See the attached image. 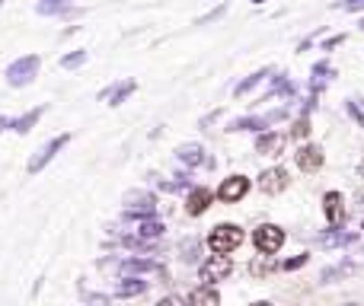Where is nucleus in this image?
Masks as SVG:
<instances>
[{"label": "nucleus", "instance_id": "f257e3e1", "mask_svg": "<svg viewBox=\"0 0 364 306\" xmlns=\"http://www.w3.org/2000/svg\"><path fill=\"white\" fill-rule=\"evenodd\" d=\"M243 230L237 224H217L215 230L208 233V246H211V252L215 256H230L233 249H240L243 246Z\"/></svg>", "mask_w": 364, "mask_h": 306}, {"label": "nucleus", "instance_id": "f03ea898", "mask_svg": "<svg viewBox=\"0 0 364 306\" xmlns=\"http://www.w3.org/2000/svg\"><path fill=\"white\" fill-rule=\"evenodd\" d=\"M39 64H42L39 55H23V58H17L7 67V74L3 77H7L10 86H17L19 90V86H29V83L39 77Z\"/></svg>", "mask_w": 364, "mask_h": 306}, {"label": "nucleus", "instance_id": "7ed1b4c3", "mask_svg": "<svg viewBox=\"0 0 364 306\" xmlns=\"http://www.w3.org/2000/svg\"><path fill=\"white\" fill-rule=\"evenodd\" d=\"M154 211H157V198H154V191L134 189V191L125 195V217L147 220V217H154Z\"/></svg>", "mask_w": 364, "mask_h": 306}, {"label": "nucleus", "instance_id": "20e7f679", "mask_svg": "<svg viewBox=\"0 0 364 306\" xmlns=\"http://www.w3.org/2000/svg\"><path fill=\"white\" fill-rule=\"evenodd\" d=\"M253 242H256V249L262 256H275V252L284 246V230L278 224H262L253 233Z\"/></svg>", "mask_w": 364, "mask_h": 306}, {"label": "nucleus", "instance_id": "39448f33", "mask_svg": "<svg viewBox=\"0 0 364 306\" xmlns=\"http://www.w3.org/2000/svg\"><path fill=\"white\" fill-rule=\"evenodd\" d=\"M67 144H71V134H58L55 141H48L45 147H39V150H35V157L29 160V166H26V173H29V175L42 173V169H45V166L55 160V153H58L61 147H67Z\"/></svg>", "mask_w": 364, "mask_h": 306}, {"label": "nucleus", "instance_id": "423d86ee", "mask_svg": "<svg viewBox=\"0 0 364 306\" xmlns=\"http://www.w3.org/2000/svg\"><path fill=\"white\" fill-rule=\"evenodd\" d=\"M282 118H288V108H275V112H269V115H246V118H237V122H230V128H227V131H265L269 124L282 122Z\"/></svg>", "mask_w": 364, "mask_h": 306}, {"label": "nucleus", "instance_id": "0eeeda50", "mask_svg": "<svg viewBox=\"0 0 364 306\" xmlns=\"http://www.w3.org/2000/svg\"><path fill=\"white\" fill-rule=\"evenodd\" d=\"M230 271H233L230 256H211L208 262H201V281L211 284V287H215L217 281H227Z\"/></svg>", "mask_w": 364, "mask_h": 306}, {"label": "nucleus", "instance_id": "6e6552de", "mask_svg": "<svg viewBox=\"0 0 364 306\" xmlns=\"http://www.w3.org/2000/svg\"><path fill=\"white\" fill-rule=\"evenodd\" d=\"M246 191H249V179H246V175H230V179H224V182H221L217 198L227 201V204H233V201L246 198Z\"/></svg>", "mask_w": 364, "mask_h": 306}, {"label": "nucleus", "instance_id": "1a4fd4ad", "mask_svg": "<svg viewBox=\"0 0 364 306\" xmlns=\"http://www.w3.org/2000/svg\"><path fill=\"white\" fill-rule=\"evenodd\" d=\"M288 169H282V166H272V169H265L262 175H259V189L265 191V195H278V191L288 189Z\"/></svg>", "mask_w": 364, "mask_h": 306}, {"label": "nucleus", "instance_id": "9d476101", "mask_svg": "<svg viewBox=\"0 0 364 306\" xmlns=\"http://www.w3.org/2000/svg\"><path fill=\"white\" fill-rule=\"evenodd\" d=\"M122 271L128 274V278H134V274H157V278H166V268L157 265L154 258H125Z\"/></svg>", "mask_w": 364, "mask_h": 306}, {"label": "nucleus", "instance_id": "9b49d317", "mask_svg": "<svg viewBox=\"0 0 364 306\" xmlns=\"http://www.w3.org/2000/svg\"><path fill=\"white\" fill-rule=\"evenodd\" d=\"M176 160H179L182 166H189V169H195V166H215V160L205 157V147L201 144H182L179 150H176Z\"/></svg>", "mask_w": 364, "mask_h": 306}, {"label": "nucleus", "instance_id": "f8f14e48", "mask_svg": "<svg viewBox=\"0 0 364 306\" xmlns=\"http://www.w3.org/2000/svg\"><path fill=\"white\" fill-rule=\"evenodd\" d=\"M284 144H288V137H284V134H278V131H265V134H259L256 153H262V157H282Z\"/></svg>", "mask_w": 364, "mask_h": 306}, {"label": "nucleus", "instance_id": "ddd939ff", "mask_svg": "<svg viewBox=\"0 0 364 306\" xmlns=\"http://www.w3.org/2000/svg\"><path fill=\"white\" fill-rule=\"evenodd\" d=\"M294 160H298V166L304 173H316V169L323 166V150L316 147V144H304V147L294 153Z\"/></svg>", "mask_w": 364, "mask_h": 306}, {"label": "nucleus", "instance_id": "4468645a", "mask_svg": "<svg viewBox=\"0 0 364 306\" xmlns=\"http://www.w3.org/2000/svg\"><path fill=\"white\" fill-rule=\"evenodd\" d=\"M323 214L332 227H339L345 220V201H342L339 191H326L323 195Z\"/></svg>", "mask_w": 364, "mask_h": 306}, {"label": "nucleus", "instance_id": "2eb2a0df", "mask_svg": "<svg viewBox=\"0 0 364 306\" xmlns=\"http://www.w3.org/2000/svg\"><path fill=\"white\" fill-rule=\"evenodd\" d=\"M211 198H215L211 189H192L189 198H185V211H189L192 217H201L208 207H211Z\"/></svg>", "mask_w": 364, "mask_h": 306}, {"label": "nucleus", "instance_id": "dca6fc26", "mask_svg": "<svg viewBox=\"0 0 364 306\" xmlns=\"http://www.w3.org/2000/svg\"><path fill=\"white\" fill-rule=\"evenodd\" d=\"M134 90H138V83H134V80H122V83H116V86L102 90V93H100V99H106L109 106H122V102L128 99V96H131Z\"/></svg>", "mask_w": 364, "mask_h": 306}, {"label": "nucleus", "instance_id": "f3484780", "mask_svg": "<svg viewBox=\"0 0 364 306\" xmlns=\"http://www.w3.org/2000/svg\"><path fill=\"white\" fill-rule=\"evenodd\" d=\"M358 271H361V268H358L355 262H339V265H332V268H323V274H320V284L345 281V278H355Z\"/></svg>", "mask_w": 364, "mask_h": 306}, {"label": "nucleus", "instance_id": "a211bd4d", "mask_svg": "<svg viewBox=\"0 0 364 306\" xmlns=\"http://www.w3.org/2000/svg\"><path fill=\"white\" fill-rule=\"evenodd\" d=\"M355 240H358L355 233H342V230H336V227H332L329 233H320V236H316V246L336 249V246H352Z\"/></svg>", "mask_w": 364, "mask_h": 306}, {"label": "nucleus", "instance_id": "6ab92c4d", "mask_svg": "<svg viewBox=\"0 0 364 306\" xmlns=\"http://www.w3.org/2000/svg\"><path fill=\"white\" fill-rule=\"evenodd\" d=\"M71 10H74V0H39L35 3L39 17H61V13H71Z\"/></svg>", "mask_w": 364, "mask_h": 306}, {"label": "nucleus", "instance_id": "aec40b11", "mask_svg": "<svg viewBox=\"0 0 364 306\" xmlns=\"http://www.w3.org/2000/svg\"><path fill=\"white\" fill-rule=\"evenodd\" d=\"M189 306H221V297H217V290L211 284H201L189 294Z\"/></svg>", "mask_w": 364, "mask_h": 306}, {"label": "nucleus", "instance_id": "412c9836", "mask_svg": "<svg viewBox=\"0 0 364 306\" xmlns=\"http://www.w3.org/2000/svg\"><path fill=\"white\" fill-rule=\"evenodd\" d=\"M144 290H147V281H141V278H125V281H118L116 297L131 300V297H141Z\"/></svg>", "mask_w": 364, "mask_h": 306}, {"label": "nucleus", "instance_id": "4be33fe9", "mask_svg": "<svg viewBox=\"0 0 364 306\" xmlns=\"http://www.w3.org/2000/svg\"><path fill=\"white\" fill-rule=\"evenodd\" d=\"M310 77H313V80H310V90L320 93V90L326 86V83H329L332 77H336V67L326 64V61H320V64H313V74H310Z\"/></svg>", "mask_w": 364, "mask_h": 306}, {"label": "nucleus", "instance_id": "5701e85b", "mask_svg": "<svg viewBox=\"0 0 364 306\" xmlns=\"http://www.w3.org/2000/svg\"><path fill=\"white\" fill-rule=\"evenodd\" d=\"M42 115H45V106H39V108H33V112H26V115L13 118V124H10V131H17V134H29V131H33V124L39 122Z\"/></svg>", "mask_w": 364, "mask_h": 306}, {"label": "nucleus", "instance_id": "b1692460", "mask_svg": "<svg viewBox=\"0 0 364 306\" xmlns=\"http://www.w3.org/2000/svg\"><path fill=\"white\" fill-rule=\"evenodd\" d=\"M272 96H294V83H291L284 74L272 77V86H269V93L262 96V102H269Z\"/></svg>", "mask_w": 364, "mask_h": 306}, {"label": "nucleus", "instance_id": "393cba45", "mask_svg": "<svg viewBox=\"0 0 364 306\" xmlns=\"http://www.w3.org/2000/svg\"><path fill=\"white\" fill-rule=\"evenodd\" d=\"M265 77H272V67H262V70H256V74H249L243 83H237V90H233V96H246L253 86H259V83L265 80Z\"/></svg>", "mask_w": 364, "mask_h": 306}, {"label": "nucleus", "instance_id": "a878e982", "mask_svg": "<svg viewBox=\"0 0 364 306\" xmlns=\"http://www.w3.org/2000/svg\"><path fill=\"white\" fill-rule=\"evenodd\" d=\"M138 236H141V240H160V236H163V224H160V220H154V217H147V220H138Z\"/></svg>", "mask_w": 364, "mask_h": 306}, {"label": "nucleus", "instance_id": "bb28decb", "mask_svg": "<svg viewBox=\"0 0 364 306\" xmlns=\"http://www.w3.org/2000/svg\"><path fill=\"white\" fill-rule=\"evenodd\" d=\"M87 58H90V55H87V51H71V55H64V58H61V67H64V70H77V67H83L87 64Z\"/></svg>", "mask_w": 364, "mask_h": 306}, {"label": "nucleus", "instance_id": "cd10ccee", "mask_svg": "<svg viewBox=\"0 0 364 306\" xmlns=\"http://www.w3.org/2000/svg\"><path fill=\"white\" fill-rule=\"evenodd\" d=\"M307 134H310V118L300 115L298 122H294V128H291V137H298V141H304Z\"/></svg>", "mask_w": 364, "mask_h": 306}, {"label": "nucleus", "instance_id": "c85d7f7f", "mask_svg": "<svg viewBox=\"0 0 364 306\" xmlns=\"http://www.w3.org/2000/svg\"><path fill=\"white\" fill-rule=\"evenodd\" d=\"M332 7H336V10H348V13H361V10H364V0H336Z\"/></svg>", "mask_w": 364, "mask_h": 306}, {"label": "nucleus", "instance_id": "c756f323", "mask_svg": "<svg viewBox=\"0 0 364 306\" xmlns=\"http://www.w3.org/2000/svg\"><path fill=\"white\" fill-rule=\"evenodd\" d=\"M199 246H201L199 240L182 242V258H185V262H195V256H199Z\"/></svg>", "mask_w": 364, "mask_h": 306}, {"label": "nucleus", "instance_id": "7c9ffc66", "mask_svg": "<svg viewBox=\"0 0 364 306\" xmlns=\"http://www.w3.org/2000/svg\"><path fill=\"white\" fill-rule=\"evenodd\" d=\"M307 265V256H298V258H288V262H282L284 271H298V268Z\"/></svg>", "mask_w": 364, "mask_h": 306}, {"label": "nucleus", "instance_id": "2f4dec72", "mask_svg": "<svg viewBox=\"0 0 364 306\" xmlns=\"http://www.w3.org/2000/svg\"><path fill=\"white\" fill-rule=\"evenodd\" d=\"M348 112L355 115V122H358V124H364V108L358 106V99H348Z\"/></svg>", "mask_w": 364, "mask_h": 306}, {"label": "nucleus", "instance_id": "473e14b6", "mask_svg": "<svg viewBox=\"0 0 364 306\" xmlns=\"http://www.w3.org/2000/svg\"><path fill=\"white\" fill-rule=\"evenodd\" d=\"M342 41H345V35H332V39H326V41H323V51L336 48V45H342Z\"/></svg>", "mask_w": 364, "mask_h": 306}, {"label": "nucleus", "instance_id": "72a5a7b5", "mask_svg": "<svg viewBox=\"0 0 364 306\" xmlns=\"http://www.w3.org/2000/svg\"><path fill=\"white\" fill-rule=\"evenodd\" d=\"M224 10H227V7H217V10H215V13H208V17H201V19H199V26H205V23H211V19H217V17H224Z\"/></svg>", "mask_w": 364, "mask_h": 306}, {"label": "nucleus", "instance_id": "f704fd0d", "mask_svg": "<svg viewBox=\"0 0 364 306\" xmlns=\"http://www.w3.org/2000/svg\"><path fill=\"white\" fill-rule=\"evenodd\" d=\"M157 306H185V303H182L179 297H163V300H160Z\"/></svg>", "mask_w": 364, "mask_h": 306}, {"label": "nucleus", "instance_id": "c9c22d12", "mask_svg": "<svg viewBox=\"0 0 364 306\" xmlns=\"http://www.w3.org/2000/svg\"><path fill=\"white\" fill-rule=\"evenodd\" d=\"M215 118H221V108H217V112H211V115H208V118H205V122H201V128H208V124L215 122Z\"/></svg>", "mask_w": 364, "mask_h": 306}, {"label": "nucleus", "instance_id": "e433bc0d", "mask_svg": "<svg viewBox=\"0 0 364 306\" xmlns=\"http://www.w3.org/2000/svg\"><path fill=\"white\" fill-rule=\"evenodd\" d=\"M90 303H93V306H106L109 297H102V294H100V297H90Z\"/></svg>", "mask_w": 364, "mask_h": 306}, {"label": "nucleus", "instance_id": "4c0bfd02", "mask_svg": "<svg viewBox=\"0 0 364 306\" xmlns=\"http://www.w3.org/2000/svg\"><path fill=\"white\" fill-rule=\"evenodd\" d=\"M10 124H13V122H10V118H7V115H0V134H3V131H7V128H10Z\"/></svg>", "mask_w": 364, "mask_h": 306}, {"label": "nucleus", "instance_id": "58836bf2", "mask_svg": "<svg viewBox=\"0 0 364 306\" xmlns=\"http://www.w3.org/2000/svg\"><path fill=\"white\" fill-rule=\"evenodd\" d=\"M253 306H272V303H265V300H259V303H253Z\"/></svg>", "mask_w": 364, "mask_h": 306}, {"label": "nucleus", "instance_id": "ea45409f", "mask_svg": "<svg viewBox=\"0 0 364 306\" xmlns=\"http://www.w3.org/2000/svg\"><path fill=\"white\" fill-rule=\"evenodd\" d=\"M253 3H265V0H253Z\"/></svg>", "mask_w": 364, "mask_h": 306}, {"label": "nucleus", "instance_id": "a19ab883", "mask_svg": "<svg viewBox=\"0 0 364 306\" xmlns=\"http://www.w3.org/2000/svg\"><path fill=\"white\" fill-rule=\"evenodd\" d=\"M358 26H361V29H364V19H361V23H358Z\"/></svg>", "mask_w": 364, "mask_h": 306}, {"label": "nucleus", "instance_id": "79ce46f5", "mask_svg": "<svg viewBox=\"0 0 364 306\" xmlns=\"http://www.w3.org/2000/svg\"><path fill=\"white\" fill-rule=\"evenodd\" d=\"M361 175H364V163H361Z\"/></svg>", "mask_w": 364, "mask_h": 306}, {"label": "nucleus", "instance_id": "37998d69", "mask_svg": "<svg viewBox=\"0 0 364 306\" xmlns=\"http://www.w3.org/2000/svg\"><path fill=\"white\" fill-rule=\"evenodd\" d=\"M348 306H358V303H348Z\"/></svg>", "mask_w": 364, "mask_h": 306}, {"label": "nucleus", "instance_id": "c03bdc74", "mask_svg": "<svg viewBox=\"0 0 364 306\" xmlns=\"http://www.w3.org/2000/svg\"><path fill=\"white\" fill-rule=\"evenodd\" d=\"M0 3H3V0H0Z\"/></svg>", "mask_w": 364, "mask_h": 306}]
</instances>
